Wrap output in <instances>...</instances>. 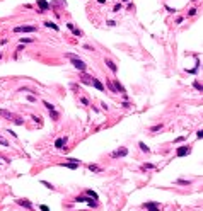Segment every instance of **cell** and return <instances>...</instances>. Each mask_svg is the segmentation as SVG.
<instances>
[{"mask_svg":"<svg viewBox=\"0 0 203 211\" xmlns=\"http://www.w3.org/2000/svg\"><path fill=\"white\" fill-rule=\"evenodd\" d=\"M138 147H140V150H142V152H145V153H149V152H150V148H149L143 141H140V143H138Z\"/></svg>","mask_w":203,"mask_h":211,"instance_id":"obj_20","label":"cell"},{"mask_svg":"<svg viewBox=\"0 0 203 211\" xmlns=\"http://www.w3.org/2000/svg\"><path fill=\"white\" fill-rule=\"evenodd\" d=\"M106 65H108V68H109L113 73H116V72H118V66H116V63H114V61H111V60H106Z\"/></svg>","mask_w":203,"mask_h":211,"instance_id":"obj_11","label":"cell"},{"mask_svg":"<svg viewBox=\"0 0 203 211\" xmlns=\"http://www.w3.org/2000/svg\"><path fill=\"white\" fill-rule=\"evenodd\" d=\"M43 106H44L46 109H50V111H53V109H55V106H53V104H50L48 101H44V102H43Z\"/></svg>","mask_w":203,"mask_h":211,"instance_id":"obj_22","label":"cell"},{"mask_svg":"<svg viewBox=\"0 0 203 211\" xmlns=\"http://www.w3.org/2000/svg\"><path fill=\"white\" fill-rule=\"evenodd\" d=\"M12 121H14V123H15V124H19V126H20V124H24V121H22V119H20V118H14V119H12Z\"/></svg>","mask_w":203,"mask_h":211,"instance_id":"obj_27","label":"cell"},{"mask_svg":"<svg viewBox=\"0 0 203 211\" xmlns=\"http://www.w3.org/2000/svg\"><path fill=\"white\" fill-rule=\"evenodd\" d=\"M121 10V3H118V5H114V12H120Z\"/></svg>","mask_w":203,"mask_h":211,"instance_id":"obj_33","label":"cell"},{"mask_svg":"<svg viewBox=\"0 0 203 211\" xmlns=\"http://www.w3.org/2000/svg\"><path fill=\"white\" fill-rule=\"evenodd\" d=\"M0 118H3V119H9V121H10V119H14L15 116H14L10 111H7V109H0Z\"/></svg>","mask_w":203,"mask_h":211,"instance_id":"obj_6","label":"cell"},{"mask_svg":"<svg viewBox=\"0 0 203 211\" xmlns=\"http://www.w3.org/2000/svg\"><path fill=\"white\" fill-rule=\"evenodd\" d=\"M73 201H75V203H91L92 198H89V196H77Z\"/></svg>","mask_w":203,"mask_h":211,"instance_id":"obj_10","label":"cell"},{"mask_svg":"<svg viewBox=\"0 0 203 211\" xmlns=\"http://www.w3.org/2000/svg\"><path fill=\"white\" fill-rule=\"evenodd\" d=\"M39 210H41V211H50V208H48V206H44V204H43V206H39Z\"/></svg>","mask_w":203,"mask_h":211,"instance_id":"obj_34","label":"cell"},{"mask_svg":"<svg viewBox=\"0 0 203 211\" xmlns=\"http://www.w3.org/2000/svg\"><path fill=\"white\" fill-rule=\"evenodd\" d=\"M196 138H203V129H198V131H196Z\"/></svg>","mask_w":203,"mask_h":211,"instance_id":"obj_32","label":"cell"},{"mask_svg":"<svg viewBox=\"0 0 203 211\" xmlns=\"http://www.w3.org/2000/svg\"><path fill=\"white\" fill-rule=\"evenodd\" d=\"M190 152H191L190 147H179V148L176 150V155H178V157H184V155H188Z\"/></svg>","mask_w":203,"mask_h":211,"instance_id":"obj_5","label":"cell"},{"mask_svg":"<svg viewBox=\"0 0 203 211\" xmlns=\"http://www.w3.org/2000/svg\"><path fill=\"white\" fill-rule=\"evenodd\" d=\"M121 106H123V107H126V109H128V107H132V104H130V102H123Z\"/></svg>","mask_w":203,"mask_h":211,"instance_id":"obj_35","label":"cell"},{"mask_svg":"<svg viewBox=\"0 0 203 211\" xmlns=\"http://www.w3.org/2000/svg\"><path fill=\"white\" fill-rule=\"evenodd\" d=\"M32 37H20V43H32Z\"/></svg>","mask_w":203,"mask_h":211,"instance_id":"obj_25","label":"cell"},{"mask_svg":"<svg viewBox=\"0 0 203 211\" xmlns=\"http://www.w3.org/2000/svg\"><path fill=\"white\" fill-rule=\"evenodd\" d=\"M38 7L41 9L39 12H46V10L50 9V5H48V2H46V0H38Z\"/></svg>","mask_w":203,"mask_h":211,"instance_id":"obj_8","label":"cell"},{"mask_svg":"<svg viewBox=\"0 0 203 211\" xmlns=\"http://www.w3.org/2000/svg\"><path fill=\"white\" fill-rule=\"evenodd\" d=\"M41 184H43V186H46V187H48V189H51V191L55 189V187H53V186H51L50 182H46V181H41Z\"/></svg>","mask_w":203,"mask_h":211,"instance_id":"obj_28","label":"cell"},{"mask_svg":"<svg viewBox=\"0 0 203 211\" xmlns=\"http://www.w3.org/2000/svg\"><path fill=\"white\" fill-rule=\"evenodd\" d=\"M63 165H65L67 169H72V170H75V169H77V167H79L80 164H75V162H68V164H63Z\"/></svg>","mask_w":203,"mask_h":211,"instance_id":"obj_18","label":"cell"},{"mask_svg":"<svg viewBox=\"0 0 203 211\" xmlns=\"http://www.w3.org/2000/svg\"><path fill=\"white\" fill-rule=\"evenodd\" d=\"M85 196H89V198H92L94 201H97V194H96L94 191H91V189H87V191H85Z\"/></svg>","mask_w":203,"mask_h":211,"instance_id":"obj_19","label":"cell"},{"mask_svg":"<svg viewBox=\"0 0 203 211\" xmlns=\"http://www.w3.org/2000/svg\"><path fill=\"white\" fill-rule=\"evenodd\" d=\"M176 184H179V186H190V184H191V181H184V179H178V181H176Z\"/></svg>","mask_w":203,"mask_h":211,"instance_id":"obj_21","label":"cell"},{"mask_svg":"<svg viewBox=\"0 0 203 211\" xmlns=\"http://www.w3.org/2000/svg\"><path fill=\"white\" fill-rule=\"evenodd\" d=\"M91 85H94V87H96L97 90H101V92H104V85H102V83H101V82H99L97 78H92V83H91Z\"/></svg>","mask_w":203,"mask_h":211,"instance_id":"obj_12","label":"cell"},{"mask_svg":"<svg viewBox=\"0 0 203 211\" xmlns=\"http://www.w3.org/2000/svg\"><path fill=\"white\" fill-rule=\"evenodd\" d=\"M159 129H162V124H155V126H152V128H150V131H152V133H155V131H159Z\"/></svg>","mask_w":203,"mask_h":211,"instance_id":"obj_23","label":"cell"},{"mask_svg":"<svg viewBox=\"0 0 203 211\" xmlns=\"http://www.w3.org/2000/svg\"><path fill=\"white\" fill-rule=\"evenodd\" d=\"M0 58H2V53H0Z\"/></svg>","mask_w":203,"mask_h":211,"instance_id":"obj_36","label":"cell"},{"mask_svg":"<svg viewBox=\"0 0 203 211\" xmlns=\"http://www.w3.org/2000/svg\"><path fill=\"white\" fill-rule=\"evenodd\" d=\"M87 169H89L91 172H102V169H101L99 165H96V164H89V165H87Z\"/></svg>","mask_w":203,"mask_h":211,"instance_id":"obj_15","label":"cell"},{"mask_svg":"<svg viewBox=\"0 0 203 211\" xmlns=\"http://www.w3.org/2000/svg\"><path fill=\"white\" fill-rule=\"evenodd\" d=\"M50 116H51L53 119H58V112H56L55 109H53V111H50Z\"/></svg>","mask_w":203,"mask_h":211,"instance_id":"obj_26","label":"cell"},{"mask_svg":"<svg viewBox=\"0 0 203 211\" xmlns=\"http://www.w3.org/2000/svg\"><path fill=\"white\" fill-rule=\"evenodd\" d=\"M65 143H67V138H58V140H56V141H55V147H56V148H58V150H61V148H63V145H65Z\"/></svg>","mask_w":203,"mask_h":211,"instance_id":"obj_14","label":"cell"},{"mask_svg":"<svg viewBox=\"0 0 203 211\" xmlns=\"http://www.w3.org/2000/svg\"><path fill=\"white\" fill-rule=\"evenodd\" d=\"M14 32H36V26H17Z\"/></svg>","mask_w":203,"mask_h":211,"instance_id":"obj_3","label":"cell"},{"mask_svg":"<svg viewBox=\"0 0 203 211\" xmlns=\"http://www.w3.org/2000/svg\"><path fill=\"white\" fill-rule=\"evenodd\" d=\"M80 102H82L84 106H89V99H87V97H80Z\"/></svg>","mask_w":203,"mask_h":211,"instance_id":"obj_29","label":"cell"},{"mask_svg":"<svg viewBox=\"0 0 203 211\" xmlns=\"http://www.w3.org/2000/svg\"><path fill=\"white\" fill-rule=\"evenodd\" d=\"M65 56L72 60V65H73V66H75V68H77L79 72H85V68H87V65H85V63H84V61H82L80 58H77V56H75V55H72V53H67Z\"/></svg>","mask_w":203,"mask_h":211,"instance_id":"obj_1","label":"cell"},{"mask_svg":"<svg viewBox=\"0 0 203 211\" xmlns=\"http://www.w3.org/2000/svg\"><path fill=\"white\" fill-rule=\"evenodd\" d=\"M142 169H143V170H147V169H154V165H152V164H143Z\"/></svg>","mask_w":203,"mask_h":211,"instance_id":"obj_30","label":"cell"},{"mask_svg":"<svg viewBox=\"0 0 203 211\" xmlns=\"http://www.w3.org/2000/svg\"><path fill=\"white\" fill-rule=\"evenodd\" d=\"M67 27H68V29H72V32H73L75 36H82V34H84V32H82L80 29H77V27H75L73 24H67Z\"/></svg>","mask_w":203,"mask_h":211,"instance_id":"obj_13","label":"cell"},{"mask_svg":"<svg viewBox=\"0 0 203 211\" xmlns=\"http://www.w3.org/2000/svg\"><path fill=\"white\" fill-rule=\"evenodd\" d=\"M44 26H46V27H51L53 31H58V26H56L55 22H51V20H46V22H44Z\"/></svg>","mask_w":203,"mask_h":211,"instance_id":"obj_17","label":"cell"},{"mask_svg":"<svg viewBox=\"0 0 203 211\" xmlns=\"http://www.w3.org/2000/svg\"><path fill=\"white\" fill-rule=\"evenodd\" d=\"M123 2H128V0H123Z\"/></svg>","mask_w":203,"mask_h":211,"instance_id":"obj_37","label":"cell"},{"mask_svg":"<svg viewBox=\"0 0 203 211\" xmlns=\"http://www.w3.org/2000/svg\"><path fill=\"white\" fill-rule=\"evenodd\" d=\"M193 87H195L196 90H200V92H202V90H203V85H202V83H200V82H195V83H193Z\"/></svg>","mask_w":203,"mask_h":211,"instance_id":"obj_24","label":"cell"},{"mask_svg":"<svg viewBox=\"0 0 203 211\" xmlns=\"http://www.w3.org/2000/svg\"><path fill=\"white\" fill-rule=\"evenodd\" d=\"M142 206L147 208V211H159V203L157 201H149V203H143Z\"/></svg>","mask_w":203,"mask_h":211,"instance_id":"obj_4","label":"cell"},{"mask_svg":"<svg viewBox=\"0 0 203 211\" xmlns=\"http://www.w3.org/2000/svg\"><path fill=\"white\" fill-rule=\"evenodd\" d=\"M17 204H19V206H24V208H27V210H32V203L27 201V199H17Z\"/></svg>","mask_w":203,"mask_h":211,"instance_id":"obj_7","label":"cell"},{"mask_svg":"<svg viewBox=\"0 0 203 211\" xmlns=\"http://www.w3.org/2000/svg\"><path fill=\"white\" fill-rule=\"evenodd\" d=\"M126 155H128V148L121 147V148H118L111 153V158H121V157H126Z\"/></svg>","mask_w":203,"mask_h":211,"instance_id":"obj_2","label":"cell"},{"mask_svg":"<svg viewBox=\"0 0 203 211\" xmlns=\"http://www.w3.org/2000/svg\"><path fill=\"white\" fill-rule=\"evenodd\" d=\"M82 73H84V72H82ZM92 78H94V77H91V75H85V73H84V75H82V78H80V82H82V83H85V85H91V83H92Z\"/></svg>","mask_w":203,"mask_h":211,"instance_id":"obj_9","label":"cell"},{"mask_svg":"<svg viewBox=\"0 0 203 211\" xmlns=\"http://www.w3.org/2000/svg\"><path fill=\"white\" fill-rule=\"evenodd\" d=\"M0 145H3V147H9V141H7V140H3V138L0 136Z\"/></svg>","mask_w":203,"mask_h":211,"instance_id":"obj_31","label":"cell"},{"mask_svg":"<svg viewBox=\"0 0 203 211\" xmlns=\"http://www.w3.org/2000/svg\"><path fill=\"white\" fill-rule=\"evenodd\" d=\"M113 85H114V89H116V92H120V94H125V87H123V85H121V83H120L118 80H116V82H114Z\"/></svg>","mask_w":203,"mask_h":211,"instance_id":"obj_16","label":"cell"}]
</instances>
